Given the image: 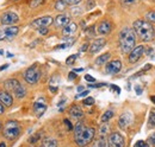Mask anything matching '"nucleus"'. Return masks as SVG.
Listing matches in <instances>:
<instances>
[{
    "instance_id": "nucleus-6",
    "label": "nucleus",
    "mask_w": 155,
    "mask_h": 147,
    "mask_svg": "<svg viewBox=\"0 0 155 147\" xmlns=\"http://www.w3.org/2000/svg\"><path fill=\"white\" fill-rule=\"evenodd\" d=\"M19 27L16 25H5L4 27L0 29V40H12L15 37L18 35Z\"/></svg>"
},
{
    "instance_id": "nucleus-7",
    "label": "nucleus",
    "mask_w": 155,
    "mask_h": 147,
    "mask_svg": "<svg viewBox=\"0 0 155 147\" xmlns=\"http://www.w3.org/2000/svg\"><path fill=\"white\" fill-rule=\"evenodd\" d=\"M107 146L109 147H124L125 146V139L120 133L114 132L109 135L107 139Z\"/></svg>"
},
{
    "instance_id": "nucleus-15",
    "label": "nucleus",
    "mask_w": 155,
    "mask_h": 147,
    "mask_svg": "<svg viewBox=\"0 0 155 147\" xmlns=\"http://www.w3.org/2000/svg\"><path fill=\"white\" fill-rule=\"evenodd\" d=\"M54 23H55V25L58 27H64L66 25H68L71 23V17L67 13H61L55 18Z\"/></svg>"
},
{
    "instance_id": "nucleus-51",
    "label": "nucleus",
    "mask_w": 155,
    "mask_h": 147,
    "mask_svg": "<svg viewBox=\"0 0 155 147\" xmlns=\"http://www.w3.org/2000/svg\"><path fill=\"white\" fill-rule=\"evenodd\" d=\"M7 68H8V64H4V65L0 67V70L2 71V70H5V69H7Z\"/></svg>"
},
{
    "instance_id": "nucleus-23",
    "label": "nucleus",
    "mask_w": 155,
    "mask_h": 147,
    "mask_svg": "<svg viewBox=\"0 0 155 147\" xmlns=\"http://www.w3.org/2000/svg\"><path fill=\"white\" fill-rule=\"evenodd\" d=\"M41 147H58V141L53 138H45L42 141V146Z\"/></svg>"
},
{
    "instance_id": "nucleus-45",
    "label": "nucleus",
    "mask_w": 155,
    "mask_h": 147,
    "mask_svg": "<svg viewBox=\"0 0 155 147\" xmlns=\"http://www.w3.org/2000/svg\"><path fill=\"white\" fill-rule=\"evenodd\" d=\"M38 32L42 36H44V35L48 33V29H47V27H41V29H38Z\"/></svg>"
},
{
    "instance_id": "nucleus-41",
    "label": "nucleus",
    "mask_w": 155,
    "mask_h": 147,
    "mask_svg": "<svg viewBox=\"0 0 155 147\" xmlns=\"http://www.w3.org/2000/svg\"><path fill=\"white\" fill-rule=\"evenodd\" d=\"M110 90H111V92H115L116 94H119V92H120V89L117 87L116 84H111V86H110Z\"/></svg>"
},
{
    "instance_id": "nucleus-2",
    "label": "nucleus",
    "mask_w": 155,
    "mask_h": 147,
    "mask_svg": "<svg viewBox=\"0 0 155 147\" xmlns=\"http://www.w3.org/2000/svg\"><path fill=\"white\" fill-rule=\"evenodd\" d=\"M118 43L122 54H129L136 45V35L134 30L130 27L122 29L118 36Z\"/></svg>"
},
{
    "instance_id": "nucleus-5",
    "label": "nucleus",
    "mask_w": 155,
    "mask_h": 147,
    "mask_svg": "<svg viewBox=\"0 0 155 147\" xmlns=\"http://www.w3.org/2000/svg\"><path fill=\"white\" fill-rule=\"evenodd\" d=\"M41 78V70L37 65H32L30 68H28L24 73V80L29 83V84H36Z\"/></svg>"
},
{
    "instance_id": "nucleus-17",
    "label": "nucleus",
    "mask_w": 155,
    "mask_h": 147,
    "mask_svg": "<svg viewBox=\"0 0 155 147\" xmlns=\"http://www.w3.org/2000/svg\"><path fill=\"white\" fill-rule=\"evenodd\" d=\"M0 102L5 106V107H11L13 105V97L8 92H0Z\"/></svg>"
},
{
    "instance_id": "nucleus-54",
    "label": "nucleus",
    "mask_w": 155,
    "mask_h": 147,
    "mask_svg": "<svg viewBox=\"0 0 155 147\" xmlns=\"http://www.w3.org/2000/svg\"><path fill=\"white\" fill-rule=\"evenodd\" d=\"M6 55H7V57H8V58H11V57H13V55H12V54H10V52H7Z\"/></svg>"
},
{
    "instance_id": "nucleus-14",
    "label": "nucleus",
    "mask_w": 155,
    "mask_h": 147,
    "mask_svg": "<svg viewBox=\"0 0 155 147\" xmlns=\"http://www.w3.org/2000/svg\"><path fill=\"white\" fill-rule=\"evenodd\" d=\"M47 110V103L44 101V99H38L35 103H34V111L36 114L37 117H41Z\"/></svg>"
},
{
    "instance_id": "nucleus-40",
    "label": "nucleus",
    "mask_w": 155,
    "mask_h": 147,
    "mask_svg": "<svg viewBox=\"0 0 155 147\" xmlns=\"http://www.w3.org/2000/svg\"><path fill=\"white\" fill-rule=\"evenodd\" d=\"M63 122L66 124V126H67V128H68V130H72V129H74V127H73V125H72V122L68 120V119H64L63 120Z\"/></svg>"
},
{
    "instance_id": "nucleus-19",
    "label": "nucleus",
    "mask_w": 155,
    "mask_h": 147,
    "mask_svg": "<svg viewBox=\"0 0 155 147\" xmlns=\"http://www.w3.org/2000/svg\"><path fill=\"white\" fill-rule=\"evenodd\" d=\"M18 84H19V81L16 80V78H10V80H6V81L4 82L5 89L10 92H15V89L18 87Z\"/></svg>"
},
{
    "instance_id": "nucleus-3",
    "label": "nucleus",
    "mask_w": 155,
    "mask_h": 147,
    "mask_svg": "<svg viewBox=\"0 0 155 147\" xmlns=\"http://www.w3.org/2000/svg\"><path fill=\"white\" fill-rule=\"evenodd\" d=\"M94 135H96V129L93 127H85L77 136H74V139H75V142H77L78 146L85 147L87 146L90 142H92Z\"/></svg>"
},
{
    "instance_id": "nucleus-8",
    "label": "nucleus",
    "mask_w": 155,
    "mask_h": 147,
    "mask_svg": "<svg viewBox=\"0 0 155 147\" xmlns=\"http://www.w3.org/2000/svg\"><path fill=\"white\" fill-rule=\"evenodd\" d=\"M54 23V18L50 16H45V17H39V18L35 19L31 23V26L35 29H41V27H48L49 25H51Z\"/></svg>"
},
{
    "instance_id": "nucleus-27",
    "label": "nucleus",
    "mask_w": 155,
    "mask_h": 147,
    "mask_svg": "<svg viewBox=\"0 0 155 147\" xmlns=\"http://www.w3.org/2000/svg\"><path fill=\"white\" fill-rule=\"evenodd\" d=\"M58 77H53L51 82H50V86H49V89L51 92H58Z\"/></svg>"
},
{
    "instance_id": "nucleus-39",
    "label": "nucleus",
    "mask_w": 155,
    "mask_h": 147,
    "mask_svg": "<svg viewBox=\"0 0 155 147\" xmlns=\"http://www.w3.org/2000/svg\"><path fill=\"white\" fill-rule=\"evenodd\" d=\"M64 1H66V4H67V5L74 6V5H78V4H80V1H81V0H64Z\"/></svg>"
},
{
    "instance_id": "nucleus-50",
    "label": "nucleus",
    "mask_w": 155,
    "mask_h": 147,
    "mask_svg": "<svg viewBox=\"0 0 155 147\" xmlns=\"http://www.w3.org/2000/svg\"><path fill=\"white\" fill-rule=\"evenodd\" d=\"M4 111H5V106L0 102V115H1V114H4Z\"/></svg>"
},
{
    "instance_id": "nucleus-30",
    "label": "nucleus",
    "mask_w": 155,
    "mask_h": 147,
    "mask_svg": "<svg viewBox=\"0 0 155 147\" xmlns=\"http://www.w3.org/2000/svg\"><path fill=\"white\" fill-rule=\"evenodd\" d=\"M99 133H100V136H105L109 133V126L106 124H103L99 128Z\"/></svg>"
},
{
    "instance_id": "nucleus-22",
    "label": "nucleus",
    "mask_w": 155,
    "mask_h": 147,
    "mask_svg": "<svg viewBox=\"0 0 155 147\" xmlns=\"http://www.w3.org/2000/svg\"><path fill=\"white\" fill-rule=\"evenodd\" d=\"M110 57H111L110 52H105V54L100 55L97 59H96V64H97V65H103V64H105V63L110 59Z\"/></svg>"
},
{
    "instance_id": "nucleus-20",
    "label": "nucleus",
    "mask_w": 155,
    "mask_h": 147,
    "mask_svg": "<svg viewBox=\"0 0 155 147\" xmlns=\"http://www.w3.org/2000/svg\"><path fill=\"white\" fill-rule=\"evenodd\" d=\"M69 114L74 119H81L84 116V111H82V109L79 106H72L69 108Z\"/></svg>"
},
{
    "instance_id": "nucleus-35",
    "label": "nucleus",
    "mask_w": 155,
    "mask_h": 147,
    "mask_svg": "<svg viewBox=\"0 0 155 147\" xmlns=\"http://www.w3.org/2000/svg\"><path fill=\"white\" fill-rule=\"evenodd\" d=\"M44 0H31V2H30V7L31 8H35V7H38L39 5L43 2Z\"/></svg>"
},
{
    "instance_id": "nucleus-31",
    "label": "nucleus",
    "mask_w": 155,
    "mask_h": 147,
    "mask_svg": "<svg viewBox=\"0 0 155 147\" xmlns=\"http://www.w3.org/2000/svg\"><path fill=\"white\" fill-rule=\"evenodd\" d=\"M146 20L150 21V23H155V11H150L146 14Z\"/></svg>"
},
{
    "instance_id": "nucleus-18",
    "label": "nucleus",
    "mask_w": 155,
    "mask_h": 147,
    "mask_svg": "<svg viewBox=\"0 0 155 147\" xmlns=\"http://www.w3.org/2000/svg\"><path fill=\"white\" fill-rule=\"evenodd\" d=\"M78 30V25L75 23H69L68 25H66L63 29H62V35L64 37H72Z\"/></svg>"
},
{
    "instance_id": "nucleus-12",
    "label": "nucleus",
    "mask_w": 155,
    "mask_h": 147,
    "mask_svg": "<svg viewBox=\"0 0 155 147\" xmlns=\"http://www.w3.org/2000/svg\"><path fill=\"white\" fill-rule=\"evenodd\" d=\"M131 122H133V114L131 113H124L118 119V126L122 129H127L131 125Z\"/></svg>"
},
{
    "instance_id": "nucleus-26",
    "label": "nucleus",
    "mask_w": 155,
    "mask_h": 147,
    "mask_svg": "<svg viewBox=\"0 0 155 147\" xmlns=\"http://www.w3.org/2000/svg\"><path fill=\"white\" fill-rule=\"evenodd\" d=\"M66 6H67V4H66L64 0H58V1L55 2V10H56V11H60V12L64 11V10H66Z\"/></svg>"
},
{
    "instance_id": "nucleus-10",
    "label": "nucleus",
    "mask_w": 155,
    "mask_h": 147,
    "mask_svg": "<svg viewBox=\"0 0 155 147\" xmlns=\"http://www.w3.org/2000/svg\"><path fill=\"white\" fill-rule=\"evenodd\" d=\"M1 24L2 25H7V26H10V25H15V24H17L18 21H19V18H18V16L15 13V12H5L2 16H1Z\"/></svg>"
},
{
    "instance_id": "nucleus-42",
    "label": "nucleus",
    "mask_w": 155,
    "mask_h": 147,
    "mask_svg": "<svg viewBox=\"0 0 155 147\" xmlns=\"http://www.w3.org/2000/svg\"><path fill=\"white\" fill-rule=\"evenodd\" d=\"M86 6H87V8H88V10L93 8V7H94V1H93V0H88V1H87V4H86Z\"/></svg>"
},
{
    "instance_id": "nucleus-33",
    "label": "nucleus",
    "mask_w": 155,
    "mask_h": 147,
    "mask_svg": "<svg viewBox=\"0 0 155 147\" xmlns=\"http://www.w3.org/2000/svg\"><path fill=\"white\" fill-rule=\"evenodd\" d=\"M82 103H84L85 106H93V105H94V99H93V97H86V99L82 101Z\"/></svg>"
},
{
    "instance_id": "nucleus-46",
    "label": "nucleus",
    "mask_w": 155,
    "mask_h": 147,
    "mask_svg": "<svg viewBox=\"0 0 155 147\" xmlns=\"http://www.w3.org/2000/svg\"><path fill=\"white\" fill-rule=\"evenodd\" d=\"M105 86V83H97V84H88L90 88H99V87H103Z\"/></svg>"
},
{
    "instance_id": "nucleus-28",
    "label": "nucleus",
    "mask_w": 155,
    "mask_h": 147,
    "mask_svg": "<svg viewBox=\"0 0 155 147\" xmlns=\"http://www.w3.org/2000/svg\"><path fill=\"white\" fill-rule=\"evenodd\" d=\"M106 146V140H105V136H100L99 139L96 140V142L93 144L92 147H105Z\"/></svg>"
},
{
    "instance_id": "nucleus-47",
    "label": "nucleus",
    "mask_w": 155,
    "mask_h": 147,
    "mask_svg": "<svg viewBox=\"0 0 155 147\" xmlns=\"http://www.w3.org/2000/svg\"><path fill=\"white\" fill-rule=\"evenodd\" d=\"M135 90H136V94H137V95H141V94H142V88H141L140 86H136Z\"/></svg>"
},
{
    "instance_id": "nucleus-32",
    "label": "nucleus",
    "mask_w": 155,
    "mask_h": 147,
    "mask_svg": "<svg viewBox=\"0 0 155 147\" xmlns=\"http://www.w3.org/2000/svg\"><path fill=\"white\" fill-rule=\"evenodd\" d=\"M77 58H78V55L69 56V57L66 59V64H67V65H72V64H74V62L77 61Z\"/></svg>"
},
{
    "instance_id": "nucleus-48",
    "label": "nucleus",
    "mask_w": 155,
    "mask_h": 147,
    "mask_svg": "<svg viewBox=\"0 0 155 147\" xmlns=\"http://www.w3.org/2000/svg\"><path fill=\"white\" fill-rule=\"evenodd\" d=\"M86 95H88V92L86 90V92H80L79 95L77 96V99H79V97H84V96H86Z\"/></svg>"
},
{
    "instance_id": "nucleus-11",
    "label": "nucleus",
    "mask_w": 155,
    "mask_h": 147,
    "mask_svg": "<svg viewBox=\"0 0 155 147\" xmlns=\"http://www.w3.org/2000/svg\"><path fill=\"white\" fill-rule=\"evenodd\" d=\"M122 70V62L118 61V59H115V61H111L106 64L105 67V71L110 75H116L119 71Z\"/></svg>"
},
{
    "instance_id": "nucleus-9",
    "label": "nucleus",
    "mask_w": 155,
    "mask_h": 147,
    "mask_svg": "<svg viewBox=\"0 0 155 147\" xmlns=\"http://www.w3.org/2000/svg\"><path fill=\"white\" fill-rule=\"evenodd\" d=\"M144 49H146V46H143V45H137V46H135L129 52V57H128L129 62L130 63H136L137 61H140V58L144 54Z\"/></svg>"
},
{
    "instance_id": "nucleus-21",
    "label": "nucleus",
    "mask_w": 155,
    "mask_h": 147,
    "mask_svg": "<svg viewBox=\"0 0 155 147\" xmlns=\"http://www.w3.org/2000/svg\"><path fill=\"white\" fill-rule=\"evenodd\" d=\"M17 99H23V97H25V95H26V89L21 86V84H18V87L15 89V92H12Z\"/></svg>"
},
{
    "instance_id": "nucleus-58",
    "label": "nucleus",
    "mask_w": 155,
    "mask_h": 147,
    "mask_svg": "<svg viewBox=\"0 0 155 147\" xmlns=\"http://www.w3.org/2000/svg\"><path fill=\"white\" fill-rule=\"evenodd\" d=\"M0 128H1V121H0Z\"/></svg>"
},
{
    "instance_id": "nucleus-43",
    "label": "nucleus",
    "mask_w": 155,
    "mask_h": 147,
    "mask_svg": "<svg viewBox=\"0 0 155 147\" xmlns=\"http://www.w3.org/2000/svg\"><path fill=\"white\" fill-rule=\"evenodd\" d=\"M85 80H86L87 82H92V83H93V82H96L94 77H93V76H91V75H86V76H85Z\"/></svg>"
},
{
    "instance_id": "nucleus-57",
    "label": "nucleus",
    "mask_w": 155,
    "mask_h": 147,
    "mask_svg": "<svg viewBox=\"0 0 155 147\" xmlns=\"http://www.w3.org/2000/svg\"><path fill=\"white\" fill-rule=\"evenodd\" d=\"M0 55H4V51L2 50H0Z\"/></svg>"
},
{
    "instance_id": "nucleus-44",
    "label": "nucleus",
    "mask_w": 155,
    "mask_h": 147,
    "mask_svg": "<svg viewBox=\"0 0 155 147\" xmlns=\"http://www.w3.org/2000/svg\"><path fill=\"white\" fill-rule=\"evenodd\" d=\"M68 78H69V81L75 80V78H77V74L74 73V71H71V73L68 74Z\"/></svg>"
},
{
    "instance_id": "nucleus-24",
    "label": "nucleus",
    "mask_w": 155,
    "mask_h": 147,
    "mask_svg": "<svg viewBox=\"0 0 155 147\" xmlns=\"http://www.w3.org/2000/svg\"><path fill=\"white\" fill-rule=\"evenodd\" d=\"M112 116H114V110H106L103 115H101V117H100V121L103 122V124H105V122H109L111 119H112Z\"/></svg>"
},
{
    "instance_id": "nucleus-55",
    "label": "nucleus",
    "mask_w": 155,
    "mask_h": 147,
    "mask_svg": "<svg viewBox=\"0 0 155 147\" xmlns=\"http://www.w3.org/2000/svg\"><path fill=\"white\" fill-rule=\"evenodd\" d=\"M0 147H6V145L4 142H0Z\"/></svg>"
},
{
    "instance_id": "nucleus-1",
    "label": "nucleus",
    "mask_w": 155,
    "mask_h": 147,
    "mask_svg": "<svg viewBox=\"0 0 155 147\" xmlns=\"http://www.w3.org/2000/svg\"><path fill=\"white\" fill-rule=\"evenodd\" d=\"M133 30L136 37H138L143 42H150L155 37L154 27L150 21L146 19H137L133 24Z\"/></svg>"
},
{
    "instance_id": "nucleus-52",
    "label": "nucleus",
    "mask_w": 155,
    "mask_h": 147,
    "mask_svg": "<svg viewBox=\"0 0 155 147\" xmlns=\"http://www.w3.org/2000/svg\"><path fill=\"white\" fill-rule=\"evenodd\" d=\"M82 90H84V87H82V86L78 87V92H82Z\"/></svg>"
},
{
    "instance_id": "nucleus-36",
    "label": "nucleus",
    "mask_w": 155,
    "mask_h": 147,
    "mask_svg": "<svg viewBox=\"0 0 155 147\" xmlns=\"http://www.w3.org/2000/svg\"><path fill=\"white\" fill-rule=\"evenodd\" d=\"M134 147H150L148 145V142H146V141H142V140H138L137 142H136Z\"/></svg>"
},
{
    "instance_id": "nucleus-25",
    "label": "nucleus",
    "mask_w": 155,
    "mask_h": 147,
    "mask_svg": "<svg viewBox=\"0 0 155 147\" xmlns=\"http://www.w3.org/2000/svg\"><path fill=\"white\" fill-rule=\"evenodd\" d=\"M148 126L149 128H155V108H152L149 111V119H148Z\"/></svg>"
},
{
    "instance_id": "nucleus-29",
    "label": "nucleus",
    "mask_w": 155,
    "mask_h": 147,
    "mask_svg": "<svg viewBox=\"0 0 155 147\" xmlns=\"http://www.w3.org/2000/svg\"><path fill=\"white\" fill-rule=\"evenodd\" d=\"M85 127H86V126L84 125V122H78L77 125H75V127H74V136H77L78 134L85 128Z\"/></svg>"
},
{
    "instance_id": "nucleus-56",
    "label": "nucleus",
    "mask_w": 155,
    "mask_h": 147,
    "mask_svg": "<svg viewBox=\"0 0 155 147\" xmlns=\"http://www.w3.org/2000/svg\"><path fill=\"white\" fill-rule=\"evenodd\" d=\"M150 100H152V101L155 103V96H152V97H150Z\"/></svg>"
},
{
    "instance_id": "nucleus-16",
    "label": "nucleus",
    "mask_w": 155,
    "mask_h": 147,
    "mask_svg": "<svg viewBox=\"0 0 155 147\" xmlns=\"http://www.w3.org/2000/svg\"><path fill=\"white\" fill-rule=\"evenodd\" d=\"M111 30H112V25H111V23L107 21V20H103V21L98 25L97 32L99 33V35H107V33L111 32Z\"/></svg>"
},
{
    "instance_id": "nucleus-4",
    "label": "nucleus",
    "mask_w": 155,
    "mask_h": 147,
    "mask_svg": "<svg viewBox=\"0 0 155 147\" xmlns=\"http://www.w3.org/2000/svg\"><path fill=\"white\" fill-rule=\"evenodd\" d=\"M20 126L17 121H8L5 124L2 134L8 140H15L20 135Z\"/></svg>"
},
{
    "instance_id": "nucleus-59",
    "label": "nucleus",
    "mask_w": 155,
    "mask_h": 147,
    "mask_svg": "<svg viewBox=\"0 0 155 147\" xmlns=\"http://www.w3.org/2000/svg\"><path fill=\"white\" fill-rule=\"evenodd\" d=\"M15 1H19V0H15Z\"/></svg>"
},
{
    "instance_id": "nucleus-49",
    "label": "nucleus",
    "mask_w": 155,
    "mask_h": 147,
    "mask_svg": "<svg viewBox=\"0 0 155 147\" xmlns=\"http://www.w3.org/2000/svg\"><path fill=\"white\" fill-rule=\"evenodd\" d=\"M87 48H88V44H87V43H85V44H84V45L81 46L80 51H81V52H82V51H86V50H87Z\"/></svg>"
},
{
    "instance_id": "nucleus-53",
    "label": "nucleus",
    "mask_w": 155,
    "mask_h": 147,
    "mask_svg": "<svg viewBox=\"0 0 155 147\" xmlns=\"http://www.w3.org/2000/svg\"><path fill=\"white\" fill-rule=\"evenodd\" d=\"M82 70H84L82 68H80V69H75V70H74V73H80V71H82Z\"/></svg>"
},
{
    "instance_id": "nucleus-38",
    "label": "nucleus",
    "mask_w": 155,
    "mask_h": 147,
    "mask_svg": "<svg viewBox=\"0 0 155 147\" xmlns=\"http://www.w3.org/2000/svg\"><path fill=\"white\" fill-rule=\"evenodd\" d=\"M137 1H138V0H120V4L128 6V5H133V4H135V2H137Z\"/></svg>"
},
{
    "instance_id": "nucleus-37",
    "label": "nucleus",
    "mask_w": 155,
    "mask_h": 147,
    "mask_svg": "<svg viewBox=\"0 0 155 147\" xmlns=\"http://www.w3.org/2000/svg\"><path fill=\"white\" fill-rule=\"evenodd\" d=\"M39 138H41V133H37V134H35L34 136H31L29 141H30V144H35V142H37V141H38Z\"/></svg>"
},
{
    "instance_id": "nucleus-34",
    "label": "nucleus",
    "mask_w": 155,
    "mask_h": 147,
    "mask_svg": "<svg viewBox=\"0 0 155 147\" xmlns=\"http://www.w3.org/2000/svg\"><path fill=\"white\" fill-rule=\"evenodd\" d=\"M148 145H149V146L155 147V132L154 133H152V134L148 136Z\"/></svg>"
},
{
    "instance_id": "nucleus-13",
    "label": "nucleus",
    "mask_w": 155,
    "mask_h": 147,
    "mask_svg": "<svg viewBox=\"0 0 155 147\" xmlns=\"http://www.w3.org/2000/svg\"><path fill=\"white\" fill-rule=\"evenodd\" d=\"M105 44H106V39L105 38H97L90 45V49L88 50H90L91 54H97V52H99L105 46Z\"/></svg>"
}]
</instances>
